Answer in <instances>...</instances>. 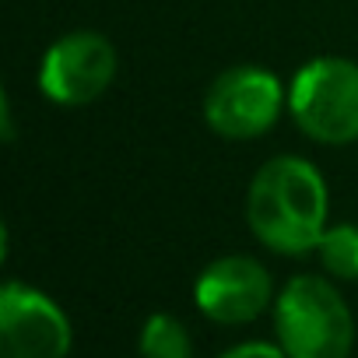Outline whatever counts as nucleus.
Returning a JSON list of instances; mask_svg holds the SVG:
<instances>
[{
	"label": "nucleus",
	"instance_id": "6",
	"mask_svg": "<svg viewBox=\"0 0 358 358\" xmlns=\"http://www.w3.org/2000/svg\"><path fill=\"white\" fill-rule=\"evenodd\" d=\"M116 78V50L99 32H71L57 39L39 67V88L57 106H88Z\"/></svg>",
	"mask_w": 358,
	"mask_h": 358
},
{
	"label": "nucleus",
	"instance_id": "4",
	"mask_svg": "<svg viewBox=\"0 0 358 358\" xmlns=\"http://www.w3.org/2000/svg\"><path fill=\"white\" fill-rule=\"evenodd\" d=\"M281 116V81L267 67H232L204 95V120L218 137L250 141L267 134Z\"/></svg>",
	"mask_w": 358,
	"mask_h": 358
},
{
	"label": "nucleus",
	"instance_id": "5",
	"mask_svg": "<svg viewBox=\"0 0 358 358\" xmlns=\"http://www.w3.org/2000/svg\"><path fill=\"white\" fill-rule=\"evenodd\" d=\"M74 330L67 313L22 281L0 292V358H67Z\"/></svg>",
	"mask_w": 358,
	"mask_h": 358
},
{
	"label": "nucleus",
	"instance_id": "3",
	"mask_svg": "<svg viewBox=\"0 0 358 358\" xmlns=\"http://www.w3.org/2000/svg\"><path fill=\"white\" fill-rule=\"evenodd\" d=\"M288 109L295 123L320 144L358 141V64L320 57L292 78Z\"/></svg>",
	"mask_w": 358,
	"mask_h": 358
},
{
	"label": "nucleus",
	"instance_id": "2",
	"mask_svg": "<svg viewBox=\"0 0 358 358\" xmlns=\"http://www.w3.org/2000/svg\"><path fill=\"white\" fill-rule=\"evenodd\" d=\"M278 344L288 358H348L355 320L341 292L316 274L292 278L274 302Z\"/></svg>",
	"mask_w": 358,
	"mask_h": 358
},
{
	"label": "nucleus",
	"instance_id": "10",
	"mask_svg": "<svg viewBox=\"0 0 358 358\" xmlns=\"http://www.w3.org/2000/svg\"><path fill=\"white\" fill-rule=\"evenodd\" d=\"M218 358H288L281 344H267V341H246V344H236L232 351L218 355Z\"/></svg>",
	"mask_w": 358,
	"mask_h": 358
},
{
	"label": "nucleus",
	"instance_id": "8",
	"mask_svg": "<svg viewBox=\"0 0 358 358\" xmlns=\"http://www.w3.org/2000/svg\"><path fill=\"white\" fill-rule=\"evenodd\" d=\"M141 358H194V341L183 320L172 313H151L141 327Z\"/></svg>",
	"mask_w": 358,
	"mask_h": 358
},
{
	"label": "nucleus",
	"instance_id": "9",
	"mask_svg": "<svg viewBox=\"0 0 358 358\" xmlns=\"http://www.w3.org/2000/svg\"><path fill=\"white\" fill-rule=\"evenodd\" d=\"M320 264L337 281H358V225H334L316 243Z\"/></svg>",
	"mask_w": 358,
	"mask_h": 358
},
{
	"label": "nucleus",
	"instance_id": "1",
	"mask_svg": "<svg viewBox=\"0 0 358 358\" xmlns=\"http://www.w3.org/2000/svg\"><path fill=\"white\" fill-rule=\"evenodd\" d=\"M246 222L253 236L285 257L316 250L327 232V183L313 162L278 155L253 176L246 194Z\"/></svg>",
	"mask_w": 358,
	"mask_h": 358
},
{
	"label": "nucleus",
	"instance_id": "7",
	"mask_svg": "<svg viewBox=\"0 0 358 358\" xmlns=\"http://www.w3.org/2000/svg\"><path fill=\"white\" fill-rule=\"evenodd\" d=\"M194 299L197 309L225 327H243L253 323L274 299V281L267 274L264 264H257L253 257H218L215 264H208L194 285Z\"/></svg>",
	"mask_w": 358,
	"mask_h": 358
}]
</instances>
